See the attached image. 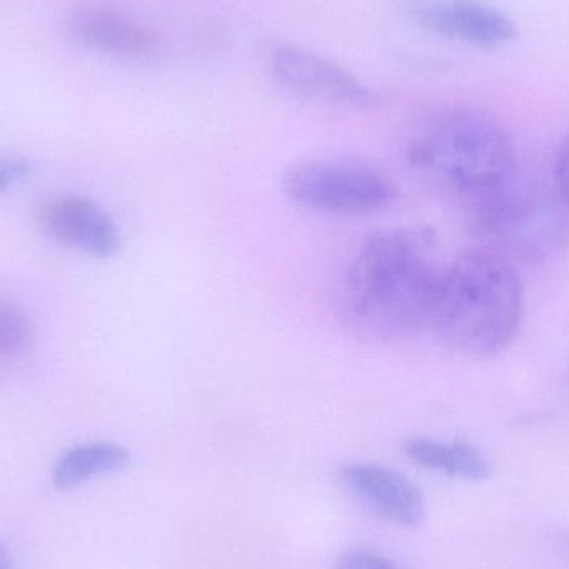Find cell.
Instances as JSON below:
<instances>
[{"mask_svg": "<svg viewBox=\"0 0 569 569\" xmlns=\"http://www.w3.org/2000/svg\"><path fill=\"white\" fill-rule=\"evenodd\" d=\"M32 327L26 315L9 301L0 300V360L16 357L29 343Z\"/></svg>", "mask_w": 569, "mask_h": 569, "instance_id": "12", "label": "cell"}, {"mask_svg": "<svg viewBox=\"0 0 569 569\" xmlns=\"http://www.w3.org/2000/svg\"><path fill=\"white\" fill-rule=\"evenodd\" d=\"M415 169L457 190L468 203L513 182L517 153L505 127L483 110L458 107L435 117L411 142Z\"/></svg>", "mask_w": 569, "mask_h": 569, "instance_id": "3", "label": "cell"}, {"mask_svg": "<svg viewBox=\"0 0 569 569\" xmlns=\"http://www.w3.org/2000/svg\"><path fill=\"white\" fill-rule=\"evenodd\" d=\"M335 569H401L393 561L381 555L375 553L370 550H361V548H353V550L345 551L338 558Z\"/></svg>", "mask_w": 569, "mask_h": 569, "instance_id": "13", "label": "cell"}, {"mask_svg": "<svg viewBox=\"0 0 569 569\" xmlns=\"http://www.w3.org/2000/svg\"><path fill=\"white\" fill-rule=\"evenodd\" d=\"M272 73L284 90L311 102L348 109H371L378 103L373 90L350 70L291 43L273 50Z\"/></svg>", "mask_w": 569, "mask_h": 569, "instance_id": "5", "label": "cell"}, {"mask_svg": "<svg viewBox=\"0 0 569 569\" xmlns=\"http://www.w3.org/2000/svg\"><path fill=\"white\" fill-rule=\"evenodd\" d=\"M418 26L478 49L495 50L517 39L513 20L480 0H397Z\"/></svg>", "mask_w": 569, "mask_h": 569, "instance_id": "6", "label": "cell"}, {"mask_svg": "<svg viewBox=\"0 0 569 569\" xmlns=\"http://www.w3.org/2000/svg\"><path fill=\"white\" fill-rule=\"evenodd\" d=\"M403 451L418 467L461 480H487L491 473L487 457L468 441L413 437L405 441Z\"/></svg>", "mask_w": 569, "mask_h": 569, "instance_id": "10", "label": "cell"}, {"mask_svg": "<svg viewBox=\"0 0 569 569\" xmlns=\"http://www.w3.org/2000/svg\"><path fill=\"white\" fill-rule=\"evenodd\" d=\"M341 481L361 501L393 523L415 527L425 517V498L413 481L383 465L351 463Z\"/></svg>", "mask_w": 569, "mask_h": 569, "instance_id": "8", "label": "cell"}, {"mask_svg": "<svg viewBox=\"0 0 569 569\" xmlns=\"http://www.w3.org/2000/svg\"><path fill=\"white\" fill-rule=\"evenodd\" d=\"M282 189L305 209L347 216L385 209L397 197V186L383 170L351 160L295 163L283 173Z\"/></svg>", "mask_w": 569, "mask_h": 569, "instance_id": "4", "label": "cell"}, {"mask_svg": "<svg viewBox=\"0 0 569 569\" xmlns=\"http://www.w3.org/2000/svg\"><path fill=\"white\" fill-rule=\"evenodd\" d=\"M69 27L80 46L106 56L142 59L156 49V36L146 26L109 7L80 9Z\"/></svg>", "mask_w": 569, "mask_h": 569, "instance_id": "9", "label": "cell"}, {"mask_svg": "<svg viewBox=\"0 0 569 569\" xmlns=\"http://www.w3.org/2000/svg\"><path fill=\"white\" fill-rule=\"evenodd\" d=\"M523 287L497 253L470 252L441 269L431 330L451 350L471 358L500 353L517 337Z\"/></svg>", "mask_w": 569, "mask_h": 569, "instance_id": "2", "label": "cell"}, {"mask_svg": "<svg viewBox=\"0 0 569 569\" xmlns=\"http://www.w3.org/2000/svg\"><path fill=\"white\" fill-rule=\"evenodd\" d=\"M30 166L22 159H2L0 160V196L10 187L19 183L20 180L29 176Z\"/></svg>", "mask_w": 569, "mask_h": 569, "instance_id": "15", "label": "cell"}, {"mask_svg": "<svg viewBox=\"0 0 569 569\" xmlns=\"http://www.w3.org/2000/svg\"><path fill=\"white\" fill-rule=\"evenodd\" d=\"M0 569H12L9 553H7L6 547L2 543H0Z\"/></svg>", "mask_w": 569, "mask_h": 569, "instance_id": "16", "label": "cell"}, {"mask_svg": "<svg viewBox=\"0 0 569 569\" xmlns=\"http://www.w3.org/2000/svg\"><path fill=\"white\" fill-rule=\"evenodd\" d=\"M40 227L60 246L96 259L117 256L122 239L112 217L93 200L63 196L50 200L40 210Z\"/></svg>", "mask_w": 569, "mask_h": 569, "instance_id": "7", "label": "cell"}, {"mask_svg": "<svg viewBox=\"0 0 569 569\" xmlns=\"http://www.w3.org/2000/svg\"><path fill=\"white\" fill-rule=\"evenodd\" d=\"M130 465V453L122 445L110 441L80 445L67 451L53 468V487L60 491L73 490L92 478L117 473Z\"/></svg>", "mask_w": 569, "mask_h": 569, "instance_id": "11", "label": "cell"}, {"mask_svg": "<svg viewBox=\"0 0 569 569\" xmlns=\"http://www.w3.org/2000/svg\"><path fill=\"white\" fill-rule=\"evenodd\" d=\"M411 230H381L358 250L345 277L341 310L358 335L395 341L431 328L441 269Z\"/></svg>", "mask_w": 569, "mask_h": 569, "instance_id": "1", "label": "cell"}, {"mask_svg": "<svg viewBox=\"0 0 569 569\" xmlns=\"http://www.w3.org/2000/svg\"><path fill=\"white\" fill-rule=\"evenodd\" d=\"M555 189L560 196L561 202L569 207V133L561 140L555 157Z\"/></svg>", "mask_w": 569, "mask_h": 569, "instance_id": "14", "label": "cell"}]
</instances>
